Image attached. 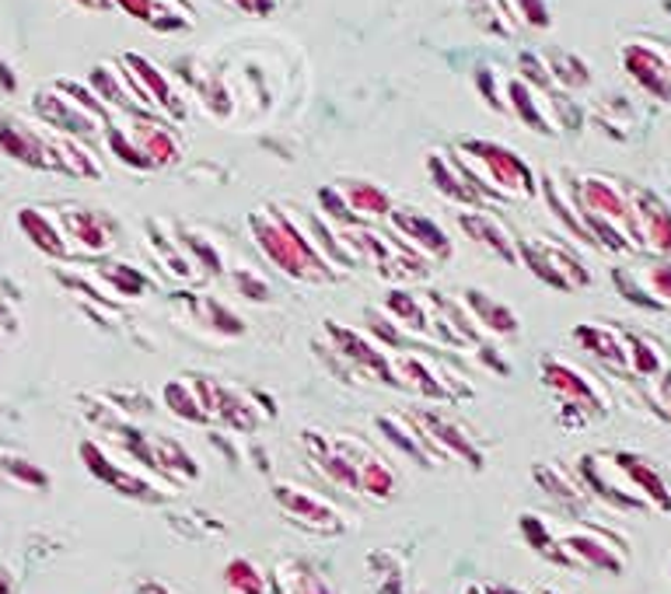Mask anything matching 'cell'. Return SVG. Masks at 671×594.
<instances>
[{
  "mask_svg": "<svg viewBox=\"0 0 671 594\" xmlns=\"http://www.w3.org/2000/svg\"><path fill=\"white\" fill-rule=\"evenodd\" d=\"M455 165L466 171L469 182L479 189V197H501V200H525L535 193V179L525 161L511 147L490 141H466L458 147Z\"/></svg>",
  "mask_w": 671,
  "mask_h": 594,
  "instance_id": "cell-1",
  "label": "cell"
},
{
  "mask_svg": "<svg viewBox=\"0 0 671 594\" xmlns=\"http://www.w3.org/2000/svg\"><path fill=\"white\" fill-rule=\"evenodd\" d=\"M253 232H256L262 256L270 259L277 270H283L287 277L325 280L333 273L329 259L318 253L312 238H304V232L291 217L273 214V210H259V214L253 217Z\"/></svg>",
  "mask_w": 671,
  "mask_h": 594,
  "instance_id": "cell-2",
  "label": "cell"
},
{
  "mask_svg": "<svg viewBox=\"0 0 671 594\" xmlns=\"http://www.w3.org/2000/svg\"><path fill=\"white\" fill-rule=\"evenodd\" d=\"M0 155H8L18 165L53 171L49 130H35L18 116H0Z\"/></svg>",
  "mask_w": 671,
  "mask_h": 594,
  "instance_id": "cell-3",
  "label": "cell"
},
{
  "mask_svg": "<svg viewBox=\"0 0 671 594\" xmlns=\"http://www.w3.org/2000/svg\"><path fill=\"white\" fill-rule=\"evenodd\" d=\"M522 248H525V259H528L532 270L539 273L546 283L560 287V291H578V287H584V283L591 280L584 266L573 259L563 245L535 242L532 248H528V245H522Z\"/></svg>",
  "mask_w": 671,
  "mask_h": 594,
  "instance_id": "cell-4",
  "label": "cell"
},
{
  "mask_svg": "<svg viewBox=\"0 0 671 594\" xmlns=\"http://www.w3.org/2000/svg\"><path fill=\"white\" fill-rule=\"evenodd\" d=\"M277 507H283V514L291 517L294 525L315 528V531H339L343 517L333 504H325L322 496L309 493V490H294V486H277Z\"/></svg>",
  "mask_w": 671,
  "mask_h": 594,
  "instance_id": "cell-5",
  "label": "cell"
},
{
  "mask_svg": "<svg viewBox=\"0 0 671 594\" xmlns=\"http://www.w3.org/2000/svg\"><path fill=\"white\" fill-rule=\"evenodd\" d=\"M543 378H546V385H549L552 392H560V399L567 402V413H570V410H578L584 419H588V410L605 413V399H602L599 392H594L591 378L584 381V374H581V371H573L570 363L546 360Z\"/></svg>",
  "mask_w": 671,
  "mask_h": 594,
  "instance_id": "cell-6",
  "label": "cell"
},
{
  "mask_svg": "<svg viewBox=\"0 0 671 594\" xmlns=\"http://www.w3.org/2000/svg\"><path fill=\"white\" fill-rule=\"evenodd\" d=\"M395 217V227H399V245H413L416 248V256L420 262H440V259H448L451 256V242L448 235L440 232V227L424 217V214H413V210H399Z\"/></svg>",
  "mask_w": 671,
  "mask_h": 594,
  "instance_id": "cell-7",
  "label": "cell"
},
{
  "mask_svg": "<svg viewBox=\"0 0 671 594\" xmlns=\"http://www.w3.org/2000/svg\"><path fill=\"white\" fill-rule=\"evenodd\" d=\"M619 280V291L633 304H647V309H671V266H655V270L640 273H612Z\"/></svg>",
  "mask_w": 671,
  "mask_h": 594,
  "instance_id": "cell-8",
  "label": "cell"
},
{
  "mask_svg": "<svg viewBox=\"0 0 671 594\" xmlns=\"http://www.w3.org/2000/svg\"><path fill=\"white\" fill-rule=\"evenodd\" d=\"M64 238L78 242L85 253H105L109 248V221L102 214L85 206H67V214H60Z\"/></svg>",
  "mask_w": 671,
  "mask_h": 594,
  "instance_id": "cell-9",
  "label": "cell"
},
{
  "mask_svg": "<svg viewBox=\"0 0 671 594\" xmlns=\"http://www.w3.org/2000/svg\"><path fill=\"white\" fill-rule=\"evenodd\" d=\"M333 189H336L339 203L347 206V214H350L354 224H360L364 217H385L392 210L389 193L374 182H339Z\"/></svg>",
  "mask_w": 671,
  "mask_h": 594,
  "instance_id": "cell-10",
  "label": "cell"
},
{
  "mask_svg": "<svg viewBox=\"0 0 671 594\" xmlns=\"http://www.w3.org/2000/svg\"><path fill=\"white\" fill-rule=\"evenodd\" d=\"M18 227H22V235L40 248L46 256H64L67 253V238H64V227L56 224V217H46L43 210L35 206H22L18 210Z\"/></svg>",
  "mask_w": 671,
  "mask_h": 594,
  "instance_id": "cell-11",
  "label": "cell"
},
{
  "mask_svg": "<svg viewBox=\"0 0 671 594\" xmlns=\"http://www.w3.org/2000/svg\"><path fill=\"white\" fill-rule=\"evenodd\" d=\"M462 227L466 232L479 242V245H487L493 256H501L507 262H517V253H514V245L507 238V232L501 227V221L490 217V214H466L462 217Z\"/></svg>",
  "mask_w": 671,
  "mask_h": 594,
  "instance_id": "cell-12",
  "label": "cell"
},
{
  "mask_svg": "<svg viewBox=\"0 0 671 594\" xmlns=\"http://www.w3.org/2000/svg\"><path fill=\"white\" fill-rule=\"evenodd\" d=\"M466 301H469V309H472L476 322L487 325L490 333H496V336H514V333H517V318L511 315V309H504L501 301H493V298L483 294V291H469Z\"/></svg>",
  "mask_w": 671,
  "mask_h": 594,
  "instance_id": "cell-13",
  "label": "cell"
},
{
  "mask_svg": "<svg viewBox=\"0 0 671 594\" xmlns=\"http://www.w3.org/2000/svg\"><path fill=\"white\" fill-rule=\"evenodd\" d=\"M578 343H584V347L594 354V357H602V360H608V363H619V368H626V336L619 339V333L616 329H605V325H581L578 333Z\"/></svg>",
  "mask_w": 671,
  "mask_h": 594,
  "instance_id": "cell-14",
  "label": "cell"
},
{
  "mask_svg": "<svg viewBox=\"0 0 671 594\" xmlns=\"http://www.w3.org/2000/svg\"><path fill=\"white\" fill-rule=\"evenodd\" d=\"M277 587H283V594H333L329 584L312 567L298 560H287L283 567H277Z\"/></svg>",
  "mask_w": 671,
  "mask_h": 594,
  "instance_id": "cell-15",
  "label": "cell"
},
{
  "mask_svg": "<svg viewBox=\"0 0 671 594\" xmlns=\"http://www.w3.org/2000/svg\"><path fill=\"white\" fill-rule=\"evenodd\" d=\"M224 587H227V594H266V578L256 563L232 560L224 570Z\"/></svg>",
  "mask_w": 671,
  "mask_h": 594,
  "instance_id": "cell-16",
  "label": "cell"
},
{
  "mask_svg": "<svg viewBox=\"0 0 671 594\" xmlns=\"http://www.w3.org/2000/svg\"><path fill=\"white\" fill-rule=\"evenodd\" d=\"M112 273H105V280L116 287V294H137V291H144V280H141V273H130V266H109Z\"/></svg>",
  "mask_w": 671,
  "mask_h": 594,
  "instance_id": "cell-17",
  "label": "cell"
},
{
  "mask_svg": "<svg viewBox=\"0 0 671 594\" xmlns=\"http://www.w3.org/2000/svg\"><path fill=\"white\" fill-rule=\"evenodd\" d=\"M4 469H8L11 475H18V479H22V483H35V486H46V475H43V472H35L32 466L25 469V462H8Z\"/></svg>",
  "mask_w": 671,
  "mask_h": 594,
  "instance_id": "cell-18",
  "label": "cell"
},
{
  "mask_svg": "<svg viewBox=\"0 0 671 594\" xmlns=\"http://www.w3.org/2000/svg\"><path fill=\"white\" fill-rule=\"evenodd\" d=\"M78 4H85V8H91V11H99V8L109 4V0H78Z\"/></svg>",
  "mask_w": 671,
  "mask_h": 594,
  "instance_id": "cell-19",
  "label": "cell"
},
{
  "mask_svg": "<svg viewBox=\"0 0 671 594\" xmlns=\"http://www.w3.org/2000/svg\"><path fill=\"white\" fill-rule=\"evenodd\" d=\"M664 406H668V419H671V378H668V385H664Z\"/></svg>",
  "mask_w": 671,
  "mask_h": 594,
  "instance_id": "cell-20",
  "label": "cell"
},
{
  "mask_svg": "<svg viewBox=\"0 0 671 594\" xmlns=\"http://www.w3.org/2000/svg\"><path fill=\"white\" fill-rule=\"evenodd\" d=\"M469 594H490V591H476V587H472V591H469Z\"/></svg>",
  "mask_w": 671,
  "mask_h": 594,
  "instance_id": "cell-21",
  "label": "cell"
}]
</instances>
